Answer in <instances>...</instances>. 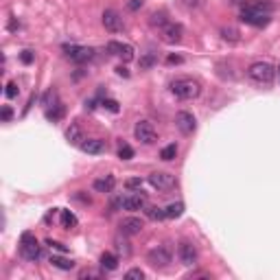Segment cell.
Wrapping results in <instances>:
<instances>
[{
    "label": "cell",
    "instance_id": "obj_1",
    "mask_svg": "<svg viewBox=\"0 0 280 280\" xmlns=\"http://www.w3.org/2000/svg\"><path fill=\"white\" fill-rule=\"evenodd\" d=\"M272 20V4L269 2H250L241 9V22L256 29H263Z\"/></svg>",
    "mask_w": 280,
    "mask_h": 280
},
{
    "label": "cell",
    "instance_id": "obj_2",
    "mask_svg": "<svg viewBox=\"0 0 280 280\" xmlns=\"http://www.w3.org/2000/svg\"><path fill=\"white\" fill-rule=\"evenodd\" d=\"M171 92L180 101H193L202 94V83L193 77H180L171 83Z\"/></svg>",
    "mask_w": 280,
    "mask_h": 280
},
{
    "label": "cell",
    "instance_id": "obj_3",
    "mask_svg": "<svg viewBox=\"0 0 280 280\" xmlns=\"http://www.w3.org/2000/svg\"><path fill=\"white\" fill-rule=\"evenodd\" d=\"M247 74H250L252 81L263 83V86H269L276 77V68L267 62H254L250 68H247Z\"/></svg>",
    "mask_w": 280,
    "mask_h": 280
},
{
    "label": "cell",
    "instance_id": "obj_4",
    "mask_svg": "<svg viewBox=\"0 0 280 280\" xmlns=\"http://www.w3.org/2000/svg\"><path fill=\"white\" fill-rule=\"evenodd\" d=\"M20 254H22V258L31 260V263H35L42 256V245L37 243V239L31 232H24V234L20 236Z\"/></svg>",
    "mask_w": 280,
    "mask_h": 280
},
{
    "label": "cell",
    "instance_id": "obj_5",
    "mask_svg": "<svg viewBox=\"0 0 280 280\" xmlns=\"http://www.w3.org/2000/svg\"><path fill=\"white\" fill-rule=\"evenodd\" d=\"M64 53H66V57L74 64H86L94 57V48H90V46H79V44H66L64 46Z\"/></svg>",
    "mask_w": 280,
    "mask_h": 280
},
{
    "label": "cell",
    "instance_id": "obj_6",
    "mask_svg": "<svg viewBox=\"0 0 280 280\" xmlns=\"http://www.w3.org/2000/svg\"><path fill=\"white\" fill-rule=\"evenodd\" d=\"M171 250L166 245H158V247H153V250H149V254H147V260H149V265L151 267H156V269H162V267H169V263H171Z\"/></svg>",
    "mask_w": 280,
    "mask_h": 280
},
{
    "label": "cell",
    "instance_id": "obj_7",
    "mask_svg": "<svg viewBox=\"0 0 280 280\" xmlns=\"http://www.w3.org/2000/svg\"><path fill=\"white\" fill-rule=\"evenodd\" d=\"M116 206L123 208V210H144L147 208V195L144 193H129L125 195V197H120L118 202H116Z\"/></svg>",
    "mask_w": 280,
    "mask_h": 280
},
{
    "label": "cell",
    "instance_id": "obj_8",
    "mask_svg": "<svg viewBox=\"0 0 280 280\" xmlns=\"http://www.w3.org/2000/svg\"><path fill=\"white\" fill-rule=\"evenodd\" d=\"M134 136L142 144H151V142H156L158 134H156V127H153L149 120H138L136 127H134Z\"/></svg>",
    "mask_w": 280,
    "mask_h": 280
},
{
    "label": "cell",
    "instance_id": "obj_9",
    "mask_svg": "<svg viewBox=\"0 0 280 280\" xmlns=\"http://www.w3.org/2000/svg\"><path fill=\"white\" fill-rule=\"evenodd\" d=\"M149 184L158 190H169L175 186V175L166 173V171H153V173L149 175Z\"/></svg>",
    "mask_w": 280,
    "mask_h": 280
},
{
    "label": "cell",
    "instance_id": "obj_10",
    "mask_svg": "<svg viewBox=\"0 0 280 280\" xmlns=\"http://www.w3.org/2000/svg\"><path fill=\"white\" fill-rule=\"evenodd\" d=\"M142 228H144V221L140 217H125L118 223V230L123 236H136L142 232Z\"/></svg>",
    "mask_w": 280,
    "mask_h": 280
},
{
    "label": "cell",
    "instance_id": "obj_11",
    "mask_svg": "<svg viewBox=\"0 0 280 280\" xmlns=\"http://www.w3.org/2000/svg\"><path fill=\"white\" fill-rule=\"evenodd\" d=\"M175 127L180 129L184 136H190V134L197 129V120L190 112H177L175 114Z\"/></svg>",
    "mask_w": 280,
    "mask_h": 280
},
{
    "label": "cell",
    "instance_id": "obj_12",
    "mask_svg": "<svg viewBox=\"0 0 280 280\" xmlns=\"http://www.w3.org/2000/svg\"><path fill=\"white\" fill-rule=\"evenodd\" d=\"M177 256H180L182 265H186V267H193L195 263H197V247H195L190 241H182L180 247H177Z\"/></svg>",
    "mask_w": 280,
    "mask_h": 280
},
{
    "label": "cell",
    "instance_id": "obj_13",
    "mask_svg": "<svg viewBox=\"0 0 280 280\" xmlns=\"http://www.w3.org/2000/svg\"><path fill=\"white\" fill-rule=\"evenodd\" d=\"M105 48H107V53H110V55H116V57H120L125 64L134 59V48H132L129 44H123V42H114V40H112V42H107Z\"/></svg>",
    "mask_w": 280,
    "mask_h": 280
},
{
    "label": "cell",
    "instance_id": "obj_14",
    "mask_svg": "<svg viewBox=\"0 0 280 280\" xmlns=\"http://www.w3.org/2000/svg\"><path fill=\"white\" fill-rule=\"evenodd\" d=\"M182 37H184V26L177 24V22H169L162 29V42L164 44H180Z\"/></svg>",
    "mask_w": 280,
    "mask_h": 280
},
{
    "label": "cell",
    "instance_id": "obj_15",
    "mask_svg": "<svg viewBox=\"0 0 280 280\" xmlns=\"http://www.w3.org/2000/svg\"><path fill=\"white\" fill-rule=\"evenodd\" d=\"M103 26H105V31H110V33H118V31H123V18H120L118 11H114V9H105L103 11Z\"/></svg>",
    "mask_w": 280,
    "mask_h": 280
},
{
    "label": "cell",
    "instance_id": "obj_16",
    "mask_svg": "<svg viewBox=\"0 0 280 280\" xmlns=\"http://www.w3.org/2000/svg\"><path fill=\"white\" fill-rule=\"evenodd\" d=\"M79 149H81L83 153H88V156H101V153H105L107 144H105V140H101V138H86L79 144Z\"/></svg>",
    "mask_w": 280,
    "mask_h": 280
},
{
    "label": "cell",
    "instance_id": "obj_17",
    "mask_svg": "<svg viewBox=\"0 0 280 280\" xmlns=\"http://www.w3.org/2000/svg\"><path fill=\"white\" fill-rule=\"evenodd\" d=\"M94 190L96 193H112L116 186V177L114 175H105V177H99V180H94Z\"/></svg>",
    "mask_w": 280,
    "mask_h": 280
},
{
    "label": "cell",
    "instance_id": "obj_18",
    "mask_svg": "<svg viewBox=\"0 0 280 280\" xmlns=\"http://www.w3.org/2000/svg\"><path fill=\"white\" fill-rule=\"evenodd\" d=\"M99 265L105 272H114V269H118V256L112 254V252H103L99 258Z\"/></svg>",
    "mask_w": 280,
    "mask_h": 280
},
{
    "label": "cell",
    "instance_id": "obj_19",
    "mask_svg": "<svg viewBox=\"0 0 280 280\" xmlns=\"http://www.w3.org/2000/svg\"><path fill=\"white\" fill-rule=\"evenodd\" d=\"M66 140H68V142L70 144H77V147H79V144H81L83 142V140H86V136H83V132H81V127H79V125H70V127L66 129Z\"/></svg>",
    "mask_w": 280,
    "mask_h": 280
},
{
    "label": "cell",
    "instance_id": "obj_20",
    "mask_svg": "<svg viewBox=\"0 0 280 280\" xmlns=\"http://www.w3.org/2000/svg\"><path fill=\"white\" fill-rule=\"evenodd\" d=\"M59 223H62V228L70 230V228H77L79 219H77V214H74L72 210H59Z\"/></svg>",
    "mask_w": 280,
    "mask_h": 280
},
{
    "label": "cell",
    "instance_id": "obj_21",
    "mask_svg": "<svg viewBox=\"0 0 280 280\" xmlns=\"http://www.w3.org/2000/svg\"><path fill=\"white\" fill-rule=\"evenodd\" d=\"M219 35H221V40L228 42V44H236V42L241 40L239 29H234V26H223V29L219 31Z\"/></svg>",
    "mask_w": 280,
    "mask_h": 280
},
{
    "label": "cell",
    "instance_id": "obj_22",
    "mask_svg": "<svg viewBox=\"0 0 280 280\" xmlns=\"http://www.w3.org/2000/svg\"><path fill=\"white\" fill-rule=\"evenodd\" d=\"M64 114H66V107H64L62 103H55L53 107H48V110H46V118L53 120V123L62 120V118H64Z\"/></svg>",
    "mask_w": 280,
    "mask_h": 280
},
{
    "label": "cell",
    "instance_id": "obj_23",
    "mask_svg": "<svg viewBox=\"0 0 280 280\" xmlns=\"http://www.w3.org/2000/svg\"><path fill=\"white\" fill-rule=\"evenodd\" d=\"M50 265L53 267H57V269H64V272H70V269L74 267V263L72 260H68V258H64V256H50Z\"/></svg>",
    "mask_w": 280,
    "mask_h": 280
},
{
    "label": "cell",
    "instance_id": "obj_24",
    "mask_svg": "<svg viewBox=\"0 0 280 280\" xmlns=\"http://www.w3.org/2000/svg\"><path fill=\"white\" fill-rule=\"evenodd\" d=\"M144 214H147L149 219H153V221H162V219H166V212H164V208L149 206V204H147V208H144Z\"/></svg>",
    "mask_w": 280,
    "mask_h": 280
},
{
    "label": "cell",
    "instance_id": "obj_25",
    "mask_svg": "<svg viewBox=\"0 0 280 280\" xmlns=\"http://www.w3.org/2000/svg\"><path fill=\"white\" fill-rule=\"evenodd\" d=\"M164 212H166V219H177V217H182V212H184V204H182V202L169 204V206L164 208Z\"/></svg>",
    "mask_w": 280,
    "mask_h": 280
},
{
    "label": "cell",
    "instance_id": "obj_26",
    "mask_svg": "<svg viewBox=\"0 0 280 280\" xmlns=\"http://www.w3.org/2000/svg\"><path fill=\"white\" fill-rule=\"evenodd\" d=\"M149 24L164 29V26L169 24V20H166V13H164V11H156V13H151V18H149Z\"/></svg>",
    "mask_w": 280,
    "mask_h": 280
},
{
    "label": "cell",
    "instance_id": "obj_27",
    "mask_svg": "<svg viewBox=\"0 0 280 280\" xmlns=\"http://www.w3.org/2000/svg\"><path fill=\"white\" fill-rule=\"evenodd\" d=\"M175 156H177V144H175V142H173V144H166V147L160 151V158H162L164 162L175 160Z\"/></svg>",
    "mask_w": 280,
    "mask_h": 280
},
{
    "label": "cell",
    "instance_id": "obj_28",
    "mask_svg": "<svg viewBox=\"0 0 280 280\" xmlns=\"http://www.w3.org/2000/svg\"><path fill=\"white\" fill-rule=\"evenodd\" d=\"M153 64H156V55H153V53H147V55H142V57H140L138 66H140V70H147V68H151Z\"/></svg>",
    "mask_w": 280,
    "mask_h": 280
},
{
    "label": "cell",
    "instance_id": "obj_29",
    "mask_svg": "<svg viewBox=\"0 0 280 280\" xmlns=\"http://www.w3.org/2000/svg\"><path fill=\"white\" fill-rule=\"evenodd\" d=\"M118 158H120V160H132V158H134V149L129 147L127 142H123L118 147Z\"/></svg>",
    "mask_w": 280,
    "mask_h": 280
},
{
    "label": "cell",
    "instance_id": "obj_30",
    "mask_svg": "<svg viewBox=\"0 0 280 280\" xmlns=\"http://www.w3.org/2000/svg\"><path fill=\"white\" fill-rule=\"evenodd\" d=\"M116 252H118V254H123L125 258H127V256L132 254V247H129L127 241H120V239H116Z\"/></svg>",
    "mask_w": 280,
    "mask_h": 280
},
{
    "label": "cell",
    "instance_id": "obj_31",
    "mask_svg": "<svg viewBox=\"0 0 280 280\" xmlns=\"http://www.w3.org/2000/svg\"><path fill=\"white\" fill-rule=\"evenodd\" d=\"M101 105H103L105 110H110L112 114H118V112H120L118 101H114V99H103V101H101Z\"/></svg>",
    "mask_w": 280,
    "mask_h": 280
},
{
    "label": "cell",
    "instance_id": "obj_32",
    "mask_svg": "<svg viewBox=\"0 0 280 280\" xmlns=\"http://www.w3.org/2000/svg\"><path fill=\"white\" fill-rule=\"evenodd\" d=\"M125 188H129V190H140V188H142V180H140V177H129V180L125 182Z\"/></svg>",
    "mask_w": 280,
    "mask_h": 280
},
{
    "label": "cell",
    "instance_id": "obj_33",
    "mask_svg": "<svg viewBox=\"0 0 280 280\" xmlns=\"http://www.w3.org/2000/svg\"><path fill=\"white\" fill-rule=\"evenodd\" d=\"M18 92H20V90H18V83H16V81H9V83H7V90H4L7 99H16Z\"/></svg>",
    "mask_w": 280,
    "mask_h": 280
},
{
    "label": "cell",
    "instance_id": "obj_34",
    "mask_svg": "<svg viewBox=\"0 0 280 280\" xmlns=\"http://www.w3.org/2000/svg\"><path fill=\"white\" fill-rule=\"evenodd\" d=\"M180 4L186 9V11H193V9L202 7V0H180Z\"/></svg>",
    "mask_w": 280,
    "mask_h": 280
},
{
    "label": "cell",
    "instance_id": "obj_35",
    "mask_svg": "<svg viewBox=\"0 0 280 280\" xmlns=\"http://www.w3.org/2000/svg\"><path fill=\"white\" fill-rule=\"evenodd\" d=\"M33 59H35L33 50H22V53H20V62L24 64V66H29V64H33Z\"/></svg>",
    "mask_w": 280,
    "mask_h": 280
},
{
    "label": "cell",
    "instance_id": "obj_36",
    "mask_svg": "<svg viewBox=\"0 0 280 280\" xmlns=\"http://www.w3.org/2000/svg\"><path fill=\"white\" fill-rule=\"evenodd\" d=\"M46 245L53 247V250H57V252H62V254H66V252H68V247H66V245L59 243V241H53V239H46Z\"/></svg>",
    "mask_w": 280,
    "mask_h": 280
},
{
    "label": "cell",
    "instance_id": "obj_37",
    "mask_svg": "<svg viewBox=\"0 0 280 280\" xmlns=\"http://www.w3.org/2000/svg\"><path fill=\"white\" fill-rule=\"evenodd\" d=\"M13 118V110L9 105H2V112H0V120L2 123H9V120Z\"/></svg>",
    "mask_w": 280,
    "mask_h": 280
},
{
    "label": "cell",
    "instance_id": "obj_38",
    "mask_svg": "<svg viewBox=\"0 0 280 280\" xmlns=\"http://www.w3.org/2000/svg\"><path fill=\"white\" fill-rule=\"evenodd\" d=\"M125 278H129V280H132V278L142 280V278H144V272H142V269H138V267H134V269H129V272L125 274Z\"/></svg>",
    "mask_w": 280,
    "mask_h": 280
},
{
    "label": "cell",
    "instance_id": "obj_39",
    "mask_svg": "<svg viewBox=\"0 0 280 280\" xmlns=\"http://www.w3.org/2000/svg\"><path fill=\"white\" fill-rule=\"evenodd\" d=\"M142 4H144V0H129V2H127V9H129V11H138Z\"/></svg>",
    "mask_w": 280,
    "mask_h": 280
},
{
    "label": "cell",
    "instance_id": "obj_40",
    "mask_svg": "<svg viewBox=\"0 0 280 280\" xmlns=\"http://www.w3.org/2000/svg\"><path fill=\"white\" fill-rule=\"evenodd\" d=\"M166 64H171V66H173V64H182V57H180V55H169Z\"/></svg>",
    "mask_w": 280,
    "mask_h": 280
},
{
    "label": "cell",
    "instance_id": "obj_41",
    "mask_svg": "<svg viewBox=\"0 0 280 280\" xmlns=\"http://www.w3.org/2000/svg\"><path fill=\"white\" fill-rule=\"evenodd\" d=\"M116 74H120V77H129V70L125 66H118V68H116Z\"/></svg>",
    "mask_w": 280,
    "mask_h": 280
},
{
    "label": "cell",
    "instance_id": "obj_42",
    "mask_svg": "<svg viewBox=\"0 0 280 280\" xmlns=\"http://www.w3.org/2000/svg\"><path fill=\"white\" fill-rule=\"evenodd\" d=\"M74 199H79V202H83V204H90V197H83L81 193H77V195H74Z\"/></svg>",
    "mask_w": 280,
    "mask_h": 280
},
{
    "label": "cell",
    "instance_id": "obj_43",
    "mask_svg": "<svg viewBox=\"0 0 280 280\" xmlns=\"http://www.w3.org/2000/svg\"><path fill=\"white\" fill-rule=\"evenodd\" d=\"M9 29H11V31H16V29H20V22H16V20H11V22H9Z\"/></svg>",
    "mask_w": 280,
    "mask_h": 280
},
{
    "label": "cell",
    "instance_id": "obj_44",
    "mask_svg": "<svg viewBox=\"0 0 280 280\" xmlns=\"http://www.w3.org/2000/svg\"><path fill=\"white\" fill-rule=\"evenodd\" d=\"M86 107H88V110H94V107H96V101H94V99L86 101Z\"/></svg>",
    "mask_w": 280,
    "mask_h": 280
},
{
    "label": "cell",
    "instance_id": "obj_45",
    "mask_svg": "<svg viewBox=\"0 0 280 280\" xmlns=\"http://www.w3.org/2000/svg\"><path fill=\"white\" fill-rule=\"evenodd\" d=\"M232 2H234V4H241V2H243V0H232Z\"/></svg>",
    "mask_w": 280,
    "mask_h": 280
},
{
    "label": "cell",
    "instance_id": "obj_46",
    "mask_svg": "<svg viewBox=\"0 0 280 280\" xmlns=\"http://www.w3.org/2000/svg\"><path fill=\"white\" fill-rule=\"evenodd\" d=\"M278 74H280V66H278Z\"/></svg>",
    "mask_w": 280,
    "mask_h": 280
}]
</instances>
